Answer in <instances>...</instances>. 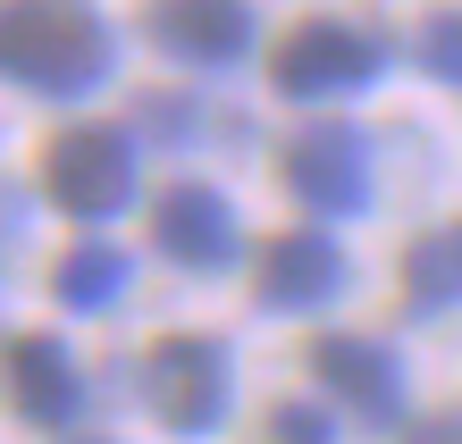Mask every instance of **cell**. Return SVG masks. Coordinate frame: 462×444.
I'll list each match as a JSON object with an SVG mask.
<instances>
[{
	"instance_id": "5b68a950",
	"label": "cell",
	"mask_w": 462,
	"mask_h": 444,
	"mask_svg": "<svg viewBox=\"0 0 462 444\" xmlns=\"http://www.w3.org/2000/svg\"><path fill=\"white\" fill-rule=\"evenodd\" d=\"M286 193L319 218H362L370 210V143L353 126H303L286 143Z\"/></svg>"
},
{
	"instance_id": "8fae6325",
	"label": "cell",
	"mask_w": 462,
	"mask_h": 444,
	"mask_svg": "<svg viewBox=\"0 0 462 444\" xmlns=\"http://www.w3.org/2000/svg\"><path fill=\"white\" fill-rule=\"evenodd\" d=\"M454 302H462V218L403 252V311L429 319V311H454Z\"/></svg>"
},
{
	"instance_id": "ba28073f",
	"label": "cell",
	"mask_w": 462,
	"mask_h": 444,
	"mask_svg": "<svg viewBox=\"0 0 462 444\" xmlns=\"http://www.w3.org/2000/svg\"><path fill=\"white\" fill-rule=\"evenodd\" d=\"M0 377H9L17 420H34V428H68L76 411H85V377H76V360L60 352V336H9Z\"/></svg>"
},
{
	"instance_id": "52a82bcc",
	"label": "cell",
	"mask_w": 462,
	"mask_h": 444,
	"mask_svg": "<svg viewBox=\"0 0 462 444\" xmlns=\"http://www.w3.org/2000/svg\"><path fill=\"white\" fill-rule=\"evenodd\" d=\"M152 42L185 68H236L253 50V0H160Z\"/></svg>"
},
{
	"instance_id": "9a60e30c",
	"label": "cell",
	"mask_w": 462,
	"mask_h": 444,
	"mask_svg": "<svg viewBox=\"0 0 462 444\" xmlns=\"http://www.w3.org/2000/svg\"><path fill=\"white\" fill-rule=\"evenodd\" d=\"M403 444H462V411H446V420H420Z\"/></svg>"
},
{
	"instance_id": "3957f363",
	"label": "cell",
	"mask_w": 462,
	"mask_h": 444,
	"mask_svg": "<svg viewBox=\"0 0 462 444\" xmlns=\"http://www.w3.org/2000/svg\"><path fill=\"white\" fill-rule=\"evenodd\" d=\"M378 68H387V42L370 25H345V17H303L278 42V93L286 101H353L378 85Z\"/></svg>"
},
{
	"instance_id": "8992f818",
	"label": "cell",
	"mask_w": 462,
	"mask_h": 444,
	"mask_svg": "<svg viewBox=\"0 0 462 444\" xmlns=\"http://www.w3.org/2000/svg\"><path fill=\"white\" fill-rule=\"evenodd\" d=\"M152 243H160L177 268H194V276L227 268V260L244 252L236 210H227L210 185H169V193H160V210H152Z\"/></svg>"
},
{
	"instance_id": "5bb4252c",
	"label": "cell",
	"mask_w": 462,
	"mask_h": 444,
	"mask_svg": "<svg viewBox=\"0 0 462 444\" xmlns=\"http://www.w3.org/2000/svg\"><path fill=\"white\" fill-rule=\"evenodd\" d=\"M269 436H278V444H337V428L319 420L311 403H278V411H269Z\"/></svg>"
},
{
	"instance_id": "2e32d148",
	"label": "cell",
	"mask_w": 462,
	"mask_h": 444,
	"mask_svg": "<svg viewBox=\"0 0 462 444\" xmlns=\"http://www.w3.org/2000/svg\"><path fill=\"white\" fill-rule=\"evenodd\" d=\"M85 444H101V436H85Z\"/></svg>"
},
{
	"instance_id": "277c9868",
	"label": "cell",
	"mask_w": 462,
	"mask_h": 444,
	"mask_svg": "<svg viewBox=\"0 0 462 444\" xmlns=\"http://www.w3.org/2000/svg\"><path fill=\"white\" fill-rule=\"evenodd\" d=\"M42 185L68 218H118L134 193V151L118 126H76L42 151Z\"/></svg>"
},
{
	"instance_id": "6da1fadb",
	"label": "cell",
	"mask_w": 462,
	"mask_h": 444,
	"mask_svg": "<svg viewBox=\"0 0 462 444\" xmlns=\"http://www.w3.org/2000/svg\"><path fill=\"white\" fill-rule=\"evenodd\" d=\"M118 42L85 0H0V76L42 101H85L110 85Z\"/></svg>"
},
{
	"instance_id": "9c48e42d",
	"label": "cell",
	"mask_w": 462,
	"mask_h": 444,
	"mask_svg": "<svg viewBox=\"0 0 462 444\" xmlns=\"http://www.w3.org/2000/svg\"><path fill=\"white\" fill-rule=\"evenodd\" d=\"M311 377L328 385L353 420H395V411H403V369H395V352H378V344H362V336H319V344H311Z\"/></svg>"
},
{
	"instance_id": "7a4b0ae2",
	"label": "cell",
	"mask_w": 462,
	"mask_h": 444,
	"mask_svg": "<svg viewBox=\"0 0 462 444\" xmlns=\"http://www.w3.org/2000/svg\"><path fill=\"white\" fill-rule=\"evenodd\" d=\"M227 394H236V360L219 336H160L143 352V403H152L160 428L210 436L227 420Z\"/></svg>"
},
{
	"instance_id": "30bf717a",
	"label": "cell",
	"mask_w": 462,
	"mask_h": 444,
	"mask_svg": "<svg viewBox=\"0 0 462 444\" xmlns=\"http://www.w3.org/2000/svg\"><path fill=\"white\" fill-rule=\"evenodd\" d=\"M345 285V252L319 227H294L261 252V311H319Z\"/></svg>"
},
{
	"instance_id": "4fadbf2b",
	"label": "cell",
	"mask_w": 462,
	"mask_h": 444,
	"mask_svg": "<svg viewBox=\"0 0 462 444\" xmlns=\"http://www.w3.org/2000/svg\"><path fill=\"white\" fill-rule=\"evenodd\" d=\"M420 68L438 76V85H462V9H438L420 25Z\"/></svg>"
},
{
	"instance_id": "7c38bea8",
	"label": "cell",
	"mask_w": 462,
	"mask_h": 444,
	"mask_svg": "<svg viewBox=\"0 0 462 444\" xmlns=\"http://www.w3.org/2000/svg\"><path fill=\"white\" fill-rule=\"evenodd\" d=\"M51 294H60L68 311H110L126 294V252L118 243H76V252L51 268Z\"/></svg>"
}]
</instances>
